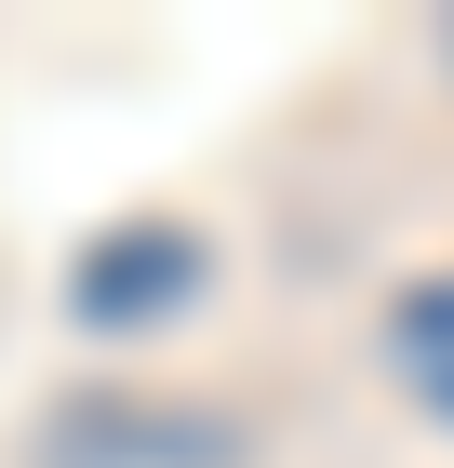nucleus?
<instances>
[{
    "label": "nucleus",
    "instance_id": "obj_4",
    "mask_svg": "<svg viewBox=\"0 0 454 468\" xmlns=\"http://www.w3.org/2000/svg\"><path fill=\"white\" fill-rule=\"evenodd\" d=\"M441 40H454V27H441Z\"/></svg>",
    "mask_w": 454,
    "mask_h": 468
},
{
    "label": "nucleus",
    "instance_id": "obj_3",
    "mask_svg": "<svg viewBox=\"0 0 454 468\" xmlns=\"http://www.w3.org/2000/svg\"><path fill=\"white\" fill-rule=\"evenodd\" d=\"M387 348H401V375H415V388L454 415V282L401 294V308H387Z\"/></svg>",
    "mask_w": 454,
    "mask_h": 468
},
{
    "label": "nucleus",
    "instance_id": "obj_2",
    "mask_svg": "<svg viewBox=\"0 0 454 468\" xmlns=\"http://www.w3.org/2000/svg\"><path fill=\"white\" fill-rule=\"evenodd\" d=\"M80 322H161V308H187V294H201V241H187V228H107L94 254H80Z\"/></svg>",
    "mask_w": 454,
    "mask_h": 468
},
{
    "label": "nucleus",
    "instance_id": "obj_1",
    "mask_svg": "<svg viewBox=\"0 0 454 468\" xmlns=\"http://www.w3.org/2000/svg\"><path fill=\"white\" fill-rule=\"evenodd\" d=\"M40 468H227V415H161V401H68Z\"/></svg>",
    "mask_w": 454,
    "mask_h": 468
}]
</instances>
